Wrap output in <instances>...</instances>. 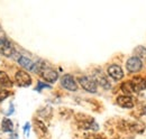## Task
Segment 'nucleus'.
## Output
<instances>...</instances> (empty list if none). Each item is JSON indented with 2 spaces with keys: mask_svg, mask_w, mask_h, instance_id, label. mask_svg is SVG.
<instances>
[{
  "mask_svg": "<svg viewBox=\"0 0 146 139\" xmlns=\"http://www.w3.org/2000/svg\"><path fill=\"white\" fill-rule=\"evenodd\" d=\"M79 82H80V84L82 85V87L86 91L91 92V93L97 92V82L93 79H91V77H89V76H81L79 79Z\"/></svg>",
  "mask_w": 146,
  "mask_h": 139,
  "instance_id": "f257e3e1",
  "label": "nucleus"
},
{
  "mask_svg": "<svg viewBox=\"0 0 146 139\" xmlns=\"http://www.w3.org/2000/svg\"><path fill=\"white\" fill-rule=\"evenodd\" d=\"M39 72H40V75L43 76V79L47 82H55L58 77V74L57 72L54 71V70L50 69V68H43L40 65V69H39Z\"/></svg>",
  "mask_w": 146,
  "mask_h": 139,
  "instance_id": "f03ea898",
  "label": "nucleus"
},
{
  "mask_svg": "<svg viewBox=\"0 0 146 139\" xmlns=\"http://www.w3.org/2000/svg\"><path fill=\"white\" fill-rule=\"evenodd\" d=\"M61 84H62V87H64V89H66V90H69V91H76V90H78L76 82H75V80L73 79L72 75H70V74H65V75L62 76V79H61Z\"/></svg>",
  "mask_w": 146,
  "mask_h": 139,
  "instance_id": "7ed1b4c3",
  "label": "nucleus"
},
{
  "mask_svg": "<svg viewBox=\"0 0 146 139\" xmlns=\"http://www.w3.org/2000/svg\"><path fill=\"white\" fill-rule=\"evenodd\" d=\"M126 68H127V70L129 71V72L134 73V72H138V71H141L142 68H143V64H142V61H141L138 57L133 56V57H130V58L127 61V63H126Z\"/></svg>",
  "mask_w": 146,
  "mask_h": 139,
  "instance_id": "20e7f679",
  "label": "nucleus"
},
{
  "mask_svg": "<svg viewBox=\"0 0 146 139\" xmlns=\"http://www.w3.org/2000/svg\"><path fill=\"white\" fill-rule=\"evenodd\" d=\"M15 79H16V82L18 83V85L20 87H28L32 83V79H31L29 74L24 71H18L16 73Z\"/></svg>",
  "mask_w": 146,
  "mask_h": 139,
  "instance_id": "39448f33",
  "label": "nucleus"
},
{
  "mask_svg": "<svg viewBox=\"0 0 146 139\" xmlns=\"http://www.w3.org/2000/svg\"><path fill=\"white\" fill-rule=\"evenodd\" d=\"M17 61H18V63L23 66V68H24V69L28 70V71H34V72H37L36 64H35L33 61H31L29 58H27V57H25V56H18Z\"/></svg>",
  "mask_w": 146,
  "mask_h": 139,
  "instance_id": "423d86ee",
  "label": "nucleus"
},
{
  "mask_svg": "<svg viewBox=\"0 0 146 139\" xmlns=\"http://www.w3.org/2000/svg\"><path fill=\"white\" fill-rule=\"evenodd\" d=\"M108 74H109L113 80H116V81L121 80L123 76H124V72H123L121 68L118 66V65H115V64L113 65H110L109 68H108Z\"/></svg>",
  "mask_w": 146,
  "mask_h": 139,
  "instance_id": "0eeeda50",
  "label": "nucleus"
},
{
  "mask_svg": "<svg viewBox=\"0 0 146 139\" xmlns=\"http://www.w3.org/2000/svg\"><path fill=\"white\" fill-rule=\"evenodd\" d=\"M130 83H131V87H133L134 92H136V93L143 91L146 87L145 80L142 79V77H134V79L130 81Z\"/></svg>",
  "mask_w": 146,
  "mask_h": 139,
  "instance_id": "6e6552de",
  "label": "nucleus"
},
{
  "mask_svg": "<svg viewBox=\"0 0 146 139\" xmlns=\"http://www.w3.org/2000/svg\"><path fill=\"white\" fill-rule=\"evenodd\" d=\"M117 103L119 104L120 107L123 108H127V109H130L134 107V102H133V99L128 95H120L117 98Z\"/></svg>",
  "mask_w": 146,
  "mask_h": 139,
  "instance_id": "1a4fd4ad",
  "label": "nucleus"
},
{
  "mask_svg": "<svg viewBox=\"0 0 146 139\" xmlns=\"http://www.w3.org/2000/svg\"><path fill=\"white\" fill-rule=\"evenodd\" d=\"M0 52H1V54H3L5 56H7V57H11V56L15 55V50L11 46V44L9 43V40H7L6 44L0 47Z\"/></svg>",
  "mask_w": 146,
  "mask_h": 139,
  "instance_id": "9d476101",
  "label": "nucleus"
},
{
  "mask_svg": "<svg viewBox=\"0 0 146 139\" xmlns=\"http://www.w3.org/2000/svg\"><path fill=\"white\" fill-rule=\"evenodd\" d=\"M0 83H1L2 87H13V82L10 81L9 76L5 72H2V71H0Z\"/></svg>",
  "mask_w": 146,
  "mask_h": 139,
  "instance_id": "9b49d317",
  "label": "nucleus"
},
{
  "mask_svg": "<svg viewBox=\"0 0 146 139\" xmlns=\"http://www.w3.org/2000/svg\"><path fill=\"white\" fill-rule=\"evenodd\" d=\"M1 127H2V130L5 132H11L13 129H14V123L10 119L8 118H5L2 120V123H1Z\"/></svg>",
  "mask_w": 146,
  "mask_h": 139,
  "instance_id": "f8f14e48",
  "label": "nucleus"
},
{
  "mask_svg": "<svg viewBox=\"0 0 146 139\" xmlns=\"http://www.w3.org/2000/svg\"><path fill=\"white\" fill-rule=\"evenodd\" d=\"M97 81L100 83V85L104 87V89H110V83L109 81L107 80V77L105 75H99L97 77Z\"/></svg>",
  "mask_w": 146,
  "mask_h": 139,
  "instance_id": "ddd939ff",
  "label": "nucleus"
},
{
  "mask_svg": "<svg viewBox=\"0 0 146 139\" xmlns=\"http://www.w3.org/2000/svg\"><path fill=\"white\" fill-rule=\"evenodd\" d=\"M121 90H123V92H125V93H127V94L133 93V92H134V90H133V87H131L130 81L123 83V84H121Z\"/></svg>",
  "mask_w": 146,
  "mask_h": 139,
  "instance_id": "4468645a",
  "label": "nucleus"
},
{
  "mask_svg": "<svg viewBox=\"0 0 146 139\" xmlns=\"http://www.w3.org/2000/svg\"><path fill=\"white\" fill-rule=\"evenodd\" d=\"M8 97H9V92L6 91V90L0 89V102L3 101V100H5L6 98H8Z\"/></svg>",
  "mask_w": 146,
  "mask_h": 139,
  "instance_id": "2eb2a0df",
  "label": "nucleus"
},
{
  "mask_svg": "<svg viewBox=\"0 0 146 139\" xmlns=\"http://www.w3.org/2000/svg\"><path fill=\"white\" fill-rule=\"evenodd\" d=\"M50 89L51 87V85H48V84H45V83H43V82H38V84H37V87H36V91H40L42 89Z\"/></svg>",
  "mask_w": 146,
  "mask_h": 139,
  "instance_id": "dca6fc26",
  "label": "nucleus"
},
{
  "mask_svg": "<svg viewBox=\"0 0 146 139\" xmlns=\"http://www.w3.org/2000/svg\"><path fill=\"white\" fill-rule=\"evenodd\" d=\"M87 139H104V138H101V137H99V136H88Z\"/></svg>",
  "mask_w": 146,
  "mask_h": 139,
  "instance_id": "f3484780",
  "label": "nucleus"
},
{
  "mask_svg": "<svg viewBox=\"0 0 146 139\" xmlns=\"http://www.w3.org/2000/svg\"><path fill=\"white\" fill-rule=\"evenodd\" d=\"M28 128H29V123H26V126H25V131H26V134H28Z\"/></svg>",
  "mask_w": 146,
  "mask_h": 139,
  "instance_id": "a211bd4d",
  "label": "nucleus"
},
{
  "mask_svg": "<svg viewBox=\"0 0 146 139\" xmlns=\"http://www.w3.org/2000/svg\"><path fill=\"white\" fill-rule=\"evenodd\" d=\"M143 115H146V105L144 107V109H143Z\"/></svg>",
  "mask_w": 146,
  "mask_h": 139,
  "instance_id": "6ab92c4d",
  "label": "nucleus"
}]
</instances>
